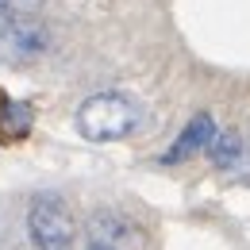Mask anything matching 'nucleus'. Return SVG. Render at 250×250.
Returning <instances> with one entry per match:
<instances>
[{"label":"nucleus","instance_id":"f257e3e1","mask_svg":"<svg viewBox=\"0 0 250 250\" xmlns=\"http://www.w3.org/2000/svg\"><path fill=\"white\" fill-rule=\"evenodd\" d=\"M139 124H143V104L131 93H116V89L93 93L77 108V127L89 143H120L135 135Z\"/></svg>","mask_w":250,"mask_h":250},{"label":"nucleus","instance_id":"f03ea898","mask_svg":"<svg viewBox=\"0 0 250 250\" xmlns=\"http://www.w3.org/2000/svg\"><path fill=\"white\" fill-rule=\"evenodd\" d=\"M27 235L35 250H73L77 247V219L58 192H35L27 204Z\"/></svg>","mask_w":250,"mask_h":250},{"label":"nucleus","instance_id":"7ed1b4c3","mask_svg":"<svg viewBox=\"0 0 250 250\" xmlns=\"http://www.w3.org/2000/svg\"><path fill=\"white\" fill-rule=\"evenodd\" d=\"M50 31L31 8H0V58L12 65H27L46 54Z\"/></svg>","mask_w":250,"mask_h":250},{"label":"nucleus","instance_id":"20e7f679","mask_svg":"<svg viewBox=\"0 0 250 250\" xmlns=\"http://www.w3.org/2000/svg\"><path fill=\"white\" fill-rule=\"evenodd\" d=\"M212 135H216V120L208 116V112H200V116H192L185 124V131L169 143V150L162 154L166 166H177V162H185V158L200 154V150H208V143H212Z\"/></svg>","mask_w":250,"mask_h":250},{"label":"nucleus","instance_id":"39448f33","mask_svg":"<svg viewBox=\"0 0 250 250\" xmlns=\"http://www.w3.org/2000/svg\"><path fill=\"white\" fill-rule=\"evenodd\" d=\"M208 158L216 162L219 169H231V166H239L243 162V139H239V131H219L212 135V143H208Z\"/></svg>","mask_w":250,"mask_h":250},{"label":"nucleus","instance_id":"423d86ee","mask_svg":"<svg viewBox=\"0 0 250 250\" xmlns=\"http://www.w3.org/2000/svg\"><path fill=\"white\" fill-rule=\"evenodd\" d=\"M85 250H116V247H112V243H104V239H93Z\"/></svg>","mask_w":250,"mask_h":250}]
</instances>
